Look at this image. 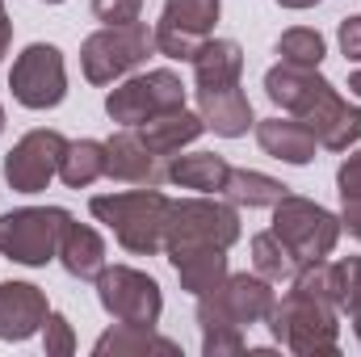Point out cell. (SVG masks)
<instances>
[{
	"instance_id": "obj_27",
	"label": "cell",
	"mask_w": 361,
	"mask_h": 357,
	"mask_svg": "<svg viewBox=\"0 0 361 357\" xmlns=\"http://www.w3.org/2000/svg\"><path fill=\"white\" fill-rule=\"evenodd\" d=\"M277 55H281V63H294V68H319L324 55H328V42H324L319 30L294 25L277 38Z\"/></svg>"
},
{
	"instance_id": "obj_39",
	"label": "cell",
	"mask_w": 361,
	"mask_h": 357,
	"mask_svg": "<svg viewBox=\"0 0 361 357\" xmlns=\"http://www.w3.org/2000/svg\"><path fill=\"white\" fill-rule=\"evenodd\" d=\"M47 4H63V0H47Z\"/></svg>"
},
{
	"instance_id": "obj_15",
	"label": "cell",
	"mask_w": 361,
	"mask_h": 357,
	"mask_svg": "<svg viewBox=\"0 0 361 357\" xmlns=\"http://www.w3.org/2000/svg\"><path fill=\"white\" fill-rule=\"evenodd\" d=\"M257 143H261L265 156L281 160V164H294V169L311 164L315 152H319V139H315L298 118H281V114L257 122Z\"/></svg>"
},
{
	"instance_id": "obj_3",
	"label": "cell",
	"mask_w": 361,
	"mask_h": 357,
	"mask_svg": "<svg viewBox=\"0 0 361 357\" xmlns=\"http://www.w3.org/2000/svg\"><path fill=\"white\" fill-rule=\"evenodd\" d=\"M169 206L173 198H164L152 185L139 189H122V193H97L89 202L92 219L105 223L114 231V240L135 253V257H156L164 248V227H169Z\"/></svg>"
},
{
	"instance_id": "obj_20",
	"label": "cell",
	"mask_w": 361,
	"mask_h": 357,
	"mask_svg": "<svg viewBox=\"0 0 361 357\" xmlns=\"http://www.w3.org/2000/svg\"><path fill=\"white\" fill-rule=\"evenodd\" d=\"M227 173H231V164H227L223 156H214V152H189V156L177 152V156L169 160V169H164L169 185L197 189V193H223Z\"/></svg>"
},
{
	"instance_id": "obj_5",
	"label": "cell",
	"mask_w": 361,
	"mask_h": 357,
	"mask_svg": "<svg viewBox=\"0 0 361 357\" xmlns=\"http://www.w3.org/2000/svg\"><path fill=\"white\" fill-rule=\"evenodd\" d=\"M273 231L281 236V244L294 253V261L302 269L315 261H328L345 227H341V214H332L328 206L298 198V193H286L273 206Z\"/></svg>"
},
{
	"instance_id": "obj_6",
	"label": "cell",
	"mask_w": 361,
	"mask_h": 357,
	"mask_svg": "<svg viewBox=\"0 0 361 357\" xmlns=\"http://www.w3.org/2000/svg\"><path fill=\"white\" fill-rule=\"evenodd\" d=\"M156 51V34L143 25V21H130V25H105L85 38L80 47V68H85V80L89 85H114V80H126L135 68L147 63V55Z\"/></svg>"
},
{
	"instance_id": "obj_37",
	"label": "cell",
	"mask_w": 361,
	"mask_h": 357,
	"mask_svg": "<svg viewBox=\"0 0 361 357\" xmlns=\"http://www.w3.org/2000/svg\"><path fill=\"white\" fill-rule=\"evenodd\" d=\"M349 92H353V97H361V68L349 76Z\"/></svg>"
},
{
	"instance_id": "obj_31",
	"label": "cell",
	"mask_w": 361,
	"mask_h": 357,
	"mask_svg": "<svg viewBox=\"0 0 361 357\" xmlns=\"http://www.w3.org/2000/svg\"><path fill=\"white\" fill-rule=\"evenodd\" d=\"M139 13H143V0H92V17L105 25H130L139 21Z\"/></svg>"
},
{
	"instance_id": "obj_26",
	"label": "cell",
	"mask_w": 361,
	"mask_h": 357,
	"mask_svg": "<svg viewBox=\"0 0 361 357\" xmlns=\"http://www.w3.org/2000/svg\"><path fill=\"white\" fill-rule=\"evenodd\" d=\"M252 265L261 277H269V282H294V273H298V261H294V253L281 244V236L277 231H261V236H252Z\"/></svg>"
},
{
	"instance_id": "obj_35",
	"label": "cell",
	"mask_w": 361,
	"mask_h": 357,
	"mask_svg": "<svg viewBox=\"0 0 361 357\" xmlns=\"http://www.w3.org/2000/svg\"><path fill=\"white\" fill-rule=\"evenodd\" d=\"M8 42H13V21H8V8L0 0V59L8 55Z\"/></svg>"
},
{
	"instance_id": "obj_9",
	"label": "cell",
	"mask_w": 361,
	"mask_h": 357,
	"mask_svg": "<svg viewBox=\"0 0 361 357\" xmlns=\"http://www.w3.org/2000/svg\"><path fill=\"white\" fill-rule=\"evenodd\" d=\"M97 303L105 307V315H114L118 324H143L156 328L160 311H164V290L152 273L130 265H105L97 273Z\"/></svg>"
},
{
	"instance_id": "obj_11",
	"label": "cell",
	"mask_w": 361,
	"mask_h": 357,
	"mask_svg": "<svg viewBox=\"0 0 361 357\" xmlns=\"http://www.w3.org/2000/svg\"><path fill=\"white\" fill-rule=\"evenodd\" d=\"M8 89L13 101L25 109H55L68 97V68H63V51L55 42H30L8 72Z\"/></svg>"
},
{
	"instance_id": "obj_16",
	"label": "cell",
	"mask_w": 361,
	"mask_h": 357,
	"mask_svg": "<svg viewBox=\"0 0 361 357\" xmlns=\"http://www.w3.org/2000/svg\"><path fill=\"white\" fill-rule=\"evenodd\" d=\"M197 114H202L206 131H214V135H223V139H240V135H248V131L257 126L252 101L240 92V85L197 92Z\"/></svg>"
},
{
	"instance_id": "obj_14",
	"label": "cell",
	"mask_w": 361,
	"mask_h": 357,
	"mask_svg": "<svg viewBox=\"0 0 361 357\" xmlns=\"http://www.w3.org/2000/svg\"><path fill=\"white\" fill-rule=\"evenodd\" d=\"M51 307L34 282H0V341H30L42 332Z\"/></svg>"
},
{
	"instance_id": "obj_33",
	"label": "cell",
	"mask_w": 361,
	"mask_h": 357,
	"mask_svg": "<svg viewBox=\"0 0 361 357\" xmlns=\"http://www.w3.org/2000/svg\"><path fill=\"white\" fill-rule=\"evenodd\" d=\"M336 42H341V51H345L353 63H361V17H345V21H341Z\"/></svg>"
},
{
	"instance_id": "obj_17",
	"label": "cell",
	"mask_w": 361,
	"mask_h": 357,
	"mask_svg": "<svg viewBox=\"0 0 361 357\" xmlns=\"http://www.w3.org/2000/svg\"><path fill=\"white\" fill-rule=\"evenodd\" d=\"M244 76V51L231 38H206L202 51L193 55V85L197 92L210 89H231Z\"/></svg>"
},
{
	"instance_id": "obj_29",
	"label": "cell",
	"mask_w": 361,
	"mask_h": 357,
	"mask_svg": "<svg viewBox=\"0 0 361 357\" xmlns=\"http://www.w3.org/2000/svg\"><path fill=\"white\" fill-rule=\"evenodd\" d=\"M156 51L160 55H169V59H185V63H193V55L202 51V42L206 38H197V34H185L177 25H169V21H156Z\"/></svg>"
},
{
	"instance_id": "obj_34",
	"label": "cell",
	"mask_w": 361,
	"mask_h": 357,
	"mask_svg": "<svg viewBox=\"0 0 361 357\" xmlns=\"http://www.w3.org/2000/svg\"><path fill=\"white\" fill-rule=\"evenodd\" d=\"M341 227H349V236H357L361 240V202H345V210H341Z\"/></svg>"
},
{
	"instance_id": "obj_32",
	"label": "cell",
	"mask_w": 361,
	"mask_h": 357,
	"mask_svg": "<svg viewBox=\"0 0 361 357\" xmlns=\"http://www.w3.org/2000/svg\"><path fill=\"white\" fill-rule=\"evenodd\" d=\"M336 189H341V202H361V152L345 156V164L336 169Z\"/></svg>"
},
{
	"instance_id": "obj_1",
	"label": "cell",
	"mask_w": 361,
	"mask_h": 357,
	"mask_svg": "<svg viewBox=\"0 0 361 357\" xmlns=\"http://www.w3.org/2000/svg\"><path fill=\"white\" fill-rule=\"evenodd\" d=\"M265 92L277 109L298 118L319 147L328 152H349L361 143V109L349 105L332 80L319 76V68H294V63H273L265 72Z\"/></svg>"
},
{
	"instance_id": "obj_18",
	"label": "cell",
	"mask_w": 361,
	"mask_h": 357,
	"mask_svg": "<svg viewBox=\"0 0 361 357\" xmlns=\"http://www.w3.org/2000/svg\"><path fill=\"white\" fill-rule=\"evenodd\" d=\"M202 131H206L202 114H189V109H169V114H160V118H147V122L139 126V139H143V143H147L160 160H173L180 147H189Z\"/></svg>"
},
{
	"instance_id": "obj_25",
	"label": "cell",
	"mask_w": 361,
	"mask_h": 357,
	"mask_svg": "<svg viewBox=\"0 0 361 357\" xmlns=\"http://www.w3.org/2000/svg\"><path fill=\"white\" fill-rule=\"evenodd\" d=\"M219 13H223V0H164V17L160 21L177 25L185 34L210 38L214 25H219Z\"/></svg>"
},
{
	"instance_id": "obj_38",
	"label": "cell",
	"mask_w": 361,
	"mask_h": 357,
	"mask_svg": "<svg viewBox=\"0 0 361 357\" xmlns=\"http://www.w3.org/2000/svg\"><path fill=\"white\" fill-rule=\"evenodd\" d=\"M0 131H4V105H0Z\"/></svg>"
},
{
	"instance_id": "obj_22",
	"label": "cell",
	"mask_w": 361,
	"mask_h": 357,
	"mask_svg": "<svg viewBox=\"0 0 361 357\" xmlns=\"http://www.w3.org/2000/svg\"><path fill=\"white\" fill-rule=\"evenodd\" d=\"M286 193H290V185H281L277 177H265V173H257V169H231V173H227V185H223V198H227L231 206H248V210H257V206H277Z\"/></svg>"
},
{
	"instance_id": "obj_7",
	"label": "cell",
	"mask_w": 361,
	"mask_h": 357,
	"mask_svg": "<svg viewBox=\"0 0 361 357\" xmlns=\"http://www.w3.org/2000/svg\"><path fill=\"white\" fill-rule=\"evenodd\" d=\"M68 219L72 214L63 206H21V210L0 214V257L42 269L47 261L59 257V236Z\"/></svg>"
},
{
	"instance_id": "obj_4",
	"label": "cell",
	"mask_w": 361,
	"mask_h": 357,
	"mask_svg": "<svg viewBox=\"0 0 361 357\" xmlns=\"http://www.w3.org/2000/svg\"><path fill=\"white\" fill-rule=\"evenodd\" d=\"M336 303L290 286V294L281 303H273L269 311V332L277 345H286L298 357H336L341 353V324H336Z\"/></svg>"
},
{
	"instance_id": "obj_28",
	"label": "cell",
	"mask_w": 361,
	"mask_h": 357,
	"mask_svg": "<svg viewBox=\"0 0 361 357\" xmlns=\"http://www.w3.org/2000/svg\"><path fill=\"white\" fill-rule=\"evenodd\" d=\"M336 269H341V311H349L353 337L361 345V257H345L336 261Z\"/></svg>"
},
{
	"instance_id": "obj_19",
	"label": "cell",
	"mask_w": 361,
	"mask_h": 357,
	"mask_svg": "<svg viewBox=\"0 0 361 357\" xmlns=\"http://www.w3.org/2000/svg\"><path fill=\"white\" fill-rule=\"evenodd\" d=\"M59 265L80 282H97V273L105 269V240L92 231L89 223L68 219L63 236H59Z\"/></svg>"
},
{
	"instance_id": "obj_21",
	"label": "cell",
	"mask_w": 361,
	"mask_h": 357,
	"mask_svg": "<svg viewBox=\"0 0 361 357\" xmlns=\"http://www.w3.org/2000/svg\"><path fill=\"white\" fill-rule=\"evenodd\" d=\"M169 261L189 294H206L227 277V248H169Z\"/></svg>"
},
{
	"instance_id": "obj_2",
	"label": "cell",
	"mask_w": 361,
	"mask_h": 357,
	"mask_svg": "<svg viewBox=\"0 0 361 357\" xmlns=\"http://www.w3.org/2000/svg\"><path fill=\"white\" fill-rule=\"evenodd\" d=\"M273 282L261 273H227L219 286L197 294V328H202V353L227 357L244 353V328L269 320Z\"/></svg>"
},
{
	"instance_id": "obj_8",
	"label": "cell",
	"mask_w": 361,
	"mask_h": 357,
	"mask_svg": "<svg viewBox=\"0 0 361 357\" xmlns=\"http://www.w3.org/2000/svg\"><path fill=\"white\" fill-rule=\"evenodd\" d=\"M235 240H240V214L231 202L185 198L169 206L164 253L169 248H231Z\"/></svg>"
},
{
	"instance_id": "obj_24",
	"label": "cell",
	"mask_w": 361,
	"mask_h": 357,
	"mask_svg": "<svg viewBox=\"0 0 361 357\" xmlns=\"http://www.w3.org/2000/svg\"><path fill=\"white\" fill-rule=\"evenodd\" d=\"M59 177L68 189H89L92 181H101L105 177V143H97V139L68 143V152L59 160Z\"/></svg>"
},
{
	"instance_id": "obj_23",
	"label": "cell",
	"mask_w": 361,
	"mask_h": 357,
	"mask_svg": "<svg viewBox=\"0 0 361 357\" xmlns=\"http://www.w3.org/2000/svg\"><path fill=\"white\" fill-rule=\"evenodd\" d=\"M92 353L97 357H109V353L126 357V353H180V349H177V341H169V337H160V332H152L143 324H118L114 332L97 337Z\"/></svg>"
},
{
	"instance_id": "obj_36",
	"label": "cell",
	"mask_w": 361,
	"mask_h": 357,
	"mask_svg": "<svg viewBox=\"0 0 361 357\" xmlns=\"http://www.w3.org/2000/svg\"><path fill=\"white\" fill-rule=\"evenodd\" d=\"M277 4H281V8H315L319 0H277Z\"/></svg>"
},
{
	"instance_id": "obj_10",
	"label": "cell",
	"mask_w": 361,
	"mask_h": 357,
	"mask_svg": "<svg viewBox=\"0 0 361 357\" xmlns=\"http://www.w3.org/2000/svg\"><path fill=\"white\" fill-rule=\"evenodd\" d=\"M169 109H185V85L177 72L156 68L143 76H126L105 97V114L122 126H143L147 118H160Z\"/></svg>"
},
{
	"instance_id": "obj_13",
	"label": "cell",
	"mask_w": 361,
	"mask_h": 357,
	"mask_svg": "<svg viewBox=\"0 0 361 357\" xmlns=\"http://www.w3.org/2000/svg\"><path fill=\"white\" fill-rule=\"evenodd\" d=\"M105 177L126 181V185H164V169H160V156L139 139V131H118L105 139Z\"/></svg>"
},
{
	"instance_id": "obj_12",
	"label": "cell",
	"mask_w": 361,
	"mask_h": 357,
	"mask_svg": "<svg viewBox=\"0 0 361 357\" xmlns=\"http://www.w3.org/2000/svg\"><path fill=\"white\" fill-rule=\"evenodd\" d=\"M68 152V139L59 131H30L13 143L4 156V181L17 193H42L51 177H59V160Z\"/></svg>"
},
{
	"instance_id": "obj_30",
	"label": "cell",
	"mask_w": 361,
	"mask_h": 357,
	"mask_svg": "<svg viewBox=\"0 0 361 357\" xmlns=\"http://www.w3.org/2000/svg\"><path fill=\"white\" fill-rule=\"evenodd\" d=\"M42 349H47V357L76 353V332H72L68 315H59V311L47 315V324H42Z\"/></svg>"
}]
</instances>
